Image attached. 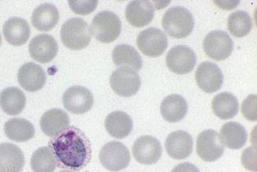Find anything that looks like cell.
<instances>
[{
	"instance_id": "obj_10",
	"label": "cell",
	"mask_w": 257,
	"mask_h": 172,
	"mask_svg": "<svg viewBox=\"0 0 257 172\" xmlns=\"http://www.w3.org/2000/svg\"><path fill=\"white\" fill-rule=\"evenodd\" d=\"M197 62L194 51L187 46H176L171 48L166 56L167 66L174 73L185 75L191 72Z\"/></svg>"
},
{
	"instance_id": "obj_26",
	"label": "cell",
	"mask_w": 257,
	"mask_h": 172,
	"mask_svg": "<svg viewBox=\"0 0 257 172\" xmlns=\"http://www.w3.org/2000/svg\"><path fill=\"white\" fill-rule=\"evenodd\" d=\"M26 104V96L20 89L10 87L0 93V107L9 116L20 115Z\"/></svg>"
},
{
	"instance_id": "obj_30",
	"label": "cell",
	"mask_w": 257,
	"mask_h": 172,
	"mask_svg": "<svg viewBox=\"0 0 257 172\" xmlns=\"http://www.w3.org/2000/svg\"><path fill=\"white\" fill-rule=\"evenodd\" d=\"M30 164L33 172H54L57 161L50 148L41 147L33 153Z\"/></svg>"
},
{
	"instance_id": "obj_16",
	"label": "cell",
	"mask_w": 257,
	"mask_h": 172,
	"mask_svg": "<svg viewBox=\"0 0 257 172\" xmlns=\"http://www.w3.org/2000/svg\"><path fill=\"white\" fill-rule=\"evenodd\" d=\"M155 9L154 1H132L126 7V20L134 27L148 26L153 20Z\"/></svg>"
},
{
	"instance_id": "obj_9",
	"label": "cell",
	"mask_w": 257,
	"mask_h": 172,
	"mask_svg": "<svg viewBox=\"0 0 257 172\" xmlns=\"http://www.w3.org/2000/svg\"><path fill=\"white\" fill-rule=\"evenodd\" d=\"M224 150L223 141L216 131L207 129L197 137V154L204 161H216L222 157Z\"/></svg>"
},
{
	"instance_id": "obj_29",
	"label": "cell",
	"mask_w": 257,
	"mask_h": 172,
	"mask_svg": "<svg viewBox=\"0 0 257 172\" xmlns=\"http://www.w3.org/2000/svg\"><path fill=\"white\" fill-rule=\"evenodd\" d=\"M227 28L229 33L234 37H244L252 30V19L246 12L238 10L229 15L227 20Z\"/></svg>"
},
{
	"instance_id": "obj_13",
	"label": "cell",
	"mask_w": 257,
	"mask_h": 172,
	"mask_svg": "<svg viewBox=\"0 0 257 172\" xmlns=\"http://www.w3.org/2000/svg\"><path fill=\"white\" fill-rule=\"evenodd\" d=\"M195 78L200 90L210 94L220 90L223 84V72L213 62L200 64L196 71Z\"/></svg>"
},
{
	"instance_id": "obj_23",
	"label": "cell",
	"mask_w": 257,
	"mask_h": 172,
	"mask_svg": "<svg viewBox=\"0 0 257 172\" xmlns=\"http://www.w3.org/2000/svg\"><path fill=\"white\" fill-rule=\"evenodd\" d=\"M188 111L187 101L178 94L170 95L164 99L161 106V116L171 123L182 120Z\"/></svg>"
},
{
	"instance_id": "obj_12",
	"label": "cell",
	"mask_w": 257,
	"mask_h": 172,
	"mask_svg": "<svg viewBox=\"0 0 257 172\" xmlns=\"http://www.w3.org/2000/svg\"><path fill=\"white\" fill-rule=\"evenodd\" d=\"M132 154L140 164H153L161 158L162 147L161 142L155 137L144 135L134 143Z\"/></svg>"
},
{
	"instance_id": "obj_28",
	"label": "cell",
	"mask_w": 257,
	"mask_h": 172,
	"mask_svg": "<svg viewBox=\"0 0 257 172\" xmlns=\"http://www.w3.org/2000/svg\"><path fill=\"white\" fill-rule=\"evenodd\" d=\"M212 109L216 117L226 120L236 116L239 112V103L234 95L225 92L213 98Z\"/></svg>"
},
{
	"instance_id": "obj_5",
	"label": "cell",
	"mask_w": 257,
	"mask_h": 172,
	"mask_svg": "<svg viewBox=\"0 0 257 172\" xmlns=\"http://www.w3.org/2000/svg\"><path fill=\"white\" fill-rule=\"evenodd\" d=\"M99 160L107 170L119 171L128 166L131 161L130 151L122 143L110 141L101 148Z\"/></svg>"
},
{
	"instance_id": "obj_24",
	"label": "cell",
	"mask_w": 257,
	"mask_h": 172,
	"mask_svg": "<svg viewBox=\"0 0 257 172\" xmlns=\"http://www.w3.org/2000/svg\"><path fill=\"white\" fill-rule=\"evenodd\" d=\"M112 60L119 68H129L139 71L143 62L138 51L129 45L121 44L114 47L112 52Z\"/></svg>"
},
{
	"instance_id": "obj_17",
	"label": "cell",
	"mask_w": 257,
	"mask_h": 172,
	"mask_svg": "<svg viewBox=\"0 0 257 172\" xmlns=\"http://www.w3.org/2000/svg\"><path fill=\"white\" fill-rule=\"evenodd\" d=\"M193 138L184 131H176L168 135L165 141L167 152L176 160L185 159L193 151Z\"/></svg>"
},
{
	"instance_id": "obj_27",
	"label": "cell",
	"mask_w": 257,
	"mask_h": 172,
	"mask_svg": "<svg viewBox=\"0 0 257 172\" xmlns=\"http://www.w3.org/2000/svg\"><path fill=\"white\" fill-rule=\"evenodd\" d=\"M6 135L16 142H26L35 135L34 125L24 119H10L4 125Z\"/></svg>"
},
{
	"instance_id": "obj_21",
	"label": "cell",
	"mask_w": 257,
	"mask_h": 172,
	"mask_svg": "<svg viewBox=\"0 0 257 172\" xmlns=\"http://www.w3.org/2000/svg\"><path fill=\"white\" fill-rule=\"evenodd\" d=\"M60 16L57 7L51 4L38 6L32 15V23L39 31L49 32L56 27Z\"/></svg>"
},
{
	"instance_id": "obj_25",
	"label": "cell",
	"mask_w": 257,
	"mask_h": 172,
	"mask_svg": "<svg viewBox=\"0 0 257 172\" xmlns=\"http://www.w3.org/2000/svg\"><path fill=\"white\" fill-rule=\"evenodd\" d=\"M220 136L223 145L229 149H240L246 145L247 132L238 122H229L222 126Z\"/></svg>"
},
{
	"instance_id": "obj_35",
	"label": "cell",
	"mask_w": 257,
	"mask_h": 172,
	"mask_svg": "<svg viewBox=\"0 0 257 172\" xmlns=\"http://www.w3.org/2000/svg\"><path fill=\"white\" fill-rule=\"evenodd\" d=\"M214 4L223 10H233L237 7L239 1H214Z\"/></svg>"
},
{
	"instance_id": "obj_15",
	"label": "cell",
	"mask_w": 257,
	"mask_h": 172,
	"mask_svg": "<svg viewBox=\"0 0 257 172\" xmlns=\"http://www.w3.org/2000/svg\"><path fill=\"white\" fill-rule=\"evenodd\" d=\"M17 78L22 88L30 93L41 90L47 79L43 68L34 62H28L22 65L19 70Z\"/></svg>"
},
{
	"instance_id": "obj_7",
	"label": "cell",
	"mask_w": 257,
	"mask_h": 172,
	"mask_svg": "<svg viewBox=\"0 0 257 172\" xmlns=\"http://www.w3.org/2000/svg\"><path fill=\"white\" fill-rule=\"evenodd\" d=\"M110 84L113 91L122 97L135 96L140 90L142 81L137 71L129 68H118L111 74Z\"/></svg>"
},
{
	"instance_id": "obj_11",
	"label": "cell",
	"mask_w": 257,
	"mask_h": 172,
	"mask_svg": "<svg viewBox=\"0 0 257 172\" xmlns=\"http://www.w3.org/2000/svg\"><path fill=\"white\" fill-rule=\"evenodd\" d=\"M64 107L73 114L86 113L94 105L91 92L83 86L75 85L68 89L62 98Z\"/></svg>"
},
{
	"instance_id": "obj_18",
	"label": "cell",
	"mask_w": 257,
	"mask_h": 172,
	"mask_svg": "<svg viewBox=\"0 0 257 172\" xmlns=\"http://www.w3.org/2000/svg\"><path fill=\"white\" fill-rule=\"evenodd\" d=\"M70 120L66 112L52 109L45 112L40 119V127L45 135L52 138L58 136L69 128Z\"/></svg>"
},
{
	"instance_id": "obj_34",
	"label": "cell",
	"mask_w": 257,
	"mask_h": 172,
	"mask_svg": "<svg viewBox=\"0 0 257 172\" xmlns=\"http://www.w3.org/2000/svg\"><path fill=\"white\" fill-rule=\"evenodd\" d=\"M171 172H200L198 167L190 162L181 163L176 166Z\"/></svg>"
},
{
	"instance_id": "obj_19",
	"label": "cell",
	"mask_w": 257,
	"mask_h": 172,
	"mask_svg": "<svg viewBox=\"0 0 257 172\" xmlns=\"http://www.w3.org/2000/svg\"><path fill=\"white\" fill-rule=\"evenodd\" d=\"M4 37L12 46H21L30 37V26L28 22L19 17L9 19L3 28Z\"/></svg>"
},
{
	"instance_id": "obj_32",
	"label": "cell",
	"mask_w": 257,
	"mask_h": 172,
	"mask_svg": "<svg viewBox=\"0 0 257 172\" xmlns=\"http://www.w3.org/2000/svg\"><path fill=\"white\" fill-rule=\"evenodd\" d=\"M256 95H250L242 103V113L247 120L256 121Z\"/></svg>"
},
{
	"instance_id": "obj_4",
	"label": "cell",
	"mask_w": 257,
	"mask_h": 172,
	"mask_svg": "<svg viewBox=\"0 0 257 172\" xmlns=\"http://www.w3.org/2000/svg\"><path fill=\"white\" fill-rule=\"evenodd\" d=\"M91 31L97 40L103 43H111L120 36L121 22L113 12H100L93 18Z\"/></svg>"
},
{
	"instance_id": "obj_2",
	"label": "cell",
	"mask_w": 257,
	"mask_h": 172,
	"mask_svg": "<svg viewBox=\"0 0 257 172\" xmlns=\"http://www.w3.org/2000/svg\"><path fill=\"white\" fill-rule=\"evenodd\" d=\"M165 31L174 39L187 37L194 28L192 13L182 7H171L165 12L162 19Z\"/></svg>"
},
{
	"instance_id": "obj_8",
	"label": "cell",
	"mask_w": 257,
	"mask_h": 172,
	"mask_svg": "<svg viewBox=\"0 0 257 172\" xmlns=\"http://www.w3.org/2000/svg\"><path fill=\"white\" fill-rule=\"evenodd\" d=\"M139 49L144 55L157 58L162 55L168 46L165 33L158 28H148L139 33L137 39Z\"/></svg>"
},
{
	"instance_id": "obj_6",
	"label": "cell",
	"mask_w": 257,
	"mask_h": 172,
	"mask_svg": "<svg viewBox=\"0 0 257 172\" xmlns=\"http://www.w3.org/2000/svg\"><path fill=\"white\" fill-rule=\"evenodd\" d=\"M203 47L210 59L216 61L225 60L233 52V42L227 33L221 30H214L204 38Z\"/></svg>"
},
{
	"instance_id": "obj_3",
	"label": "cell",
	"mask_w": 257,
	"mask_h": 172,
	"mask_svg": "<svg viewBox=\"0 0 257 172\" xmlns=\"http://www.w3.org/2000/svg\"><path fill=\"white\" fill-rule=\"evenodd\" d=\"M91 28L81 18L67 20L61 29L62 43L72 50H81L89 45L91 39Z\"/></svg>"
},
{
	"instance_id": "obj_36",
	"label": "cell",
	"mask_w": 257,
	"mask_h": 172,
	"mask_svg": "<svg viewBox=\"0 0 257 172\" xmlns=\"http://www.w3.org/2000/svg\"><path fill=\"white\" fill-rule=\"evenodd\" d=\"M59 172H74V171H72V170H61V171H59Z\"/></svg>"
},
{
	"instance_id": "obj_33",
	"label": "cell",
	"mask_w": 257,
	"mask_h": 172,
	"mask_svg": "<svg viewBox=\"0 0 257 172\" xmlns=\"http://www.w3.org/2000/svg\"><path fill=\"white\" fill-rule=\"evenodd\" d=\"M242 164L245 168L256 171V148L249 147L242 152Z\"/></svg>"
},
{
	"instance_id": "obj_14",
	"label": "cell",
	"mask_w": 257,
	"mask_h": 172,
	"mask_svg": "<svg viewBox=\"0 0 257 172\" xmlns=\"http://www.w3.org/2000/svg\"><path fill=\"white\" fill-rule=\"evenodd\" d=\"M30 56L40 63H49L57 55L59 46L56 39L48 34L33 38L29 46Z\"/></svg>"
},
{
	"instance_id": "obj_20",
	"label": "cell",
	"mask_w": 257,
	"mask_h": 172,
	"mask_svg": "<svg viewBox=\"0 0 257 172\" xmlns=\"http://www.w3.org/2000/svg\"><path fill=\"white\" fill-rule=\"evenodd\" d=\"M24 165V154L17 145L0 144V172H21Z\"/></svg>"
},
{
	"instance_id": "obj_31",
	"label": "cell",
	"mask_w": 257,
	"mask_h": 172,
	"mask_svg": "<svg viewBox=\"0 0 257 172\" xmlns=\"http://www.w3.org/2000/svg\"><path fill=\"white\" fill-rule=\"evenodd\" d=\"M98 1H69L71 10L78 15L91 14L98 6Z\"/></svg>"
},
{
	"instance_id": "obj_22",
	"label": "cell",
	"mask_w": 257,
	"mask_h": 172,
	"mask_svg": "<svg viewBox=\"0 0 257 172\" xmlns=\"http://www.w3.org/2000/svg\"><path fill=\"white\" fill-rule=\"evenodd\" d=\"M106 131L113 138L123 139L132 133L133 121L127 113L120 111L111 112L104 122Z\"/></svg>"
},
{
	"instance_id": "obj_1",
	"label": "cell",
	"mask_w": 257,
	"mask_h": 172,
	"mask_svg": "<svg viewBox=\"0 0 257 172\" xmlns=\"http://www.w3.org/2000/svg\"><path fill=\"white\" fill-rule=\"evenodd\" d=\"M49 145L56 157L58 167L61 168L80 170L91 161V142L76 127H69L52 138Z\"/></svg>"
},
{
	"instance_id": "obj_37",
	"label": "cell",
	"mask_w": 257,
	"mask_h": 172,
	"mask_svg": "<svg viewBox=\"0 0 257 172\" xmlns=\"http://www.w3.org/2000/svg\"><path fill=\"white\" fill-rule=\"evenodd\" d=\"M1 43H2V37H1V34H0V46H1Z\"/></svg>"
}]
</instances>
